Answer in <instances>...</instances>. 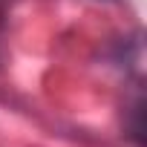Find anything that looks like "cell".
I'll use <instances>...</instances> for the list:
<instances>
[{
  "instance_id": "6da1fadb",
  "label": "cell",
  "mask_w": 147,
  "mask_h": 147,
  "mask_svg": "<svg viewBox=\"0 0 147 147\" xmlns=\"http://www.w3.org/2000/svg\"><path fill=\"white\" fill-rule=\"evenodd\" d=\"M9 9H12V0H0V40H3V29L9 20Z\"/></svg>"
}]
</instances>
